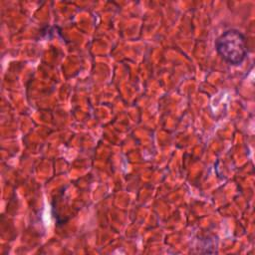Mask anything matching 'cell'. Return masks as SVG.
<instances>
[{
	"label": "cell",
	"instance_id": "1",
	"mask_svg": "<svg viewBox=\"0 0 255 255\" xmlns=\"http://www.w3.org/2000/svg\"><path fill=\"white\" fill-rule=\"evenodd\" d=\"M215 49L227 64L238 66L248 54L246 36L237 29H228L215 40Z\"/></svg>",
	"mask_w": 255,
	"mask_h": 255
}]
</instances>
